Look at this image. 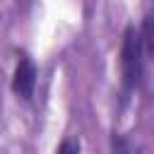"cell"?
Returning a JSON list of instances; mask_svg holds the SVG:
<instances>
[{"instance_id": "cell-1", "label": "cell", "mask_w": 154, "mask_h": 154, "mask_svg": "<svg viewBox=\"0 0 154 154\" xmlns=\"http://www.w3.org/2000/svg\"><path fill=\"white\" fill-rule=\"evenodd\" d=\"M144 41L142 31L135 26H128L123 34V48H120V70H123V87L125 91H132L142 82V70H144Z\"/></svg>"}, {"instance_id": "cell-2", "label": "cell", "mask_w": 154, "mask_h": 154, "mask_svg": "<svg viewBox=\"0 0 154 154\" xmlns=\"http://www.w3.org/2000/svg\"><path fill=\"white\" fill-rule=\"evenodd\" d=\"M36 65L29 55H19L17 60V67H14V77H12V91L22 99H31L34 96V87H36Z\"/></svg>"}, {"instance_id": "cell-3", "label": "cell", "mask_w": 154, "mask_h": 154, "mask_svg": "<svg viewBox=\"0 0 154 154\" xmlns=\"http://www.w3.org/2000/svg\"><path fill=\"white\" fill-rule=\"evenodd\" d=\"M111 149H113V154H140V147L118 132H113V137H111Z\"/></svg>"}, {"instance_id": "cell-4", "label": "cell", "mask_w": 154, "mask_h": 154, "mask_svg": "<svg viewBox=\"0 0 154 154\" xmlns=\"http://www.w3.org/2000/svg\"><path fill=\"white\" fill-rule=\"evenodd\" d=\"M142 41H144V48L154 55V17L144 19V24H142Z\"/></svg>"}, {"instance_id": "cell-5", "label": "cell", "mask_w": 154, "mask_h": 154, "mask_svg": "<svg viewBox=\"0 0 154 154\" xmlns=\"http://www.w3.org/2000/svg\"><path fill=\"white\" fill-rule=\"evenodd\" d=\"M79 152H82V147H79V142H77V140H72V137L63 140V142H60V147L55 149V154H79Z\"/></svg>"}]
</instances>
